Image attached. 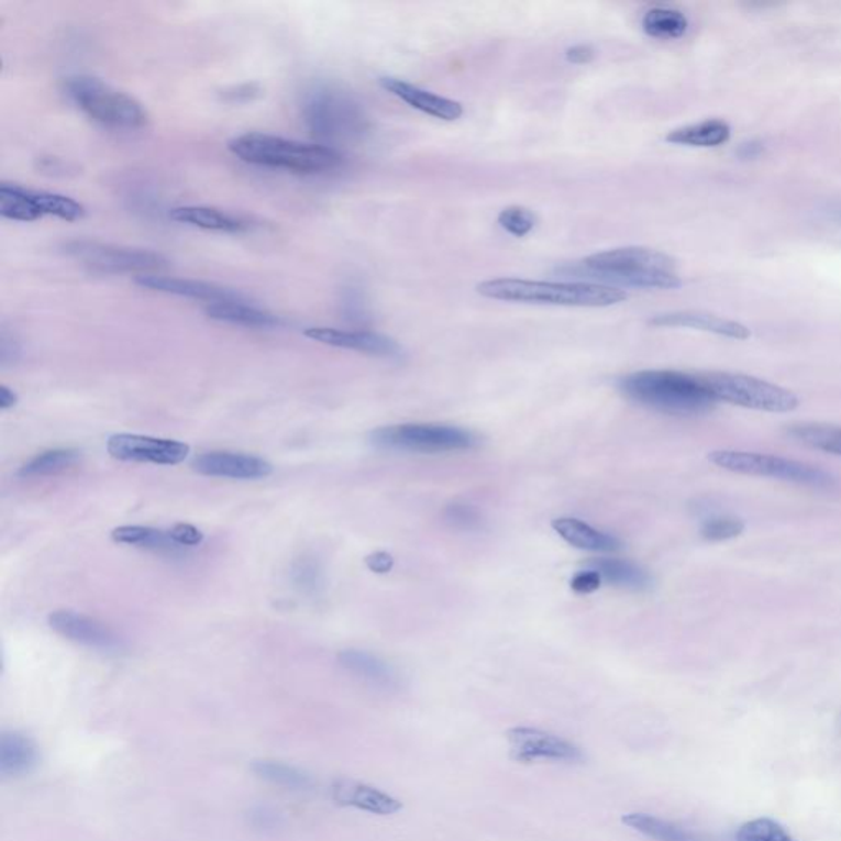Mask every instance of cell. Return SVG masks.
Listing matches in <instances>:
<instances>
[{
  "instance_id": "6da1fadb",
  "label": "cell",
  "mask_w": 841,
  "mask_h": 841,
  "mask_svg": "<svg viewBox=\"0 0 841 841\" xmlns=\"http://www.w3.org/2000/svg\"><path fill=\"white\" fill-rule=\"evenodd\" d=\"M484 298L523 305L565 306V308H608L628 298L615 286L591 281H536L497 278L477 285Z\"/></svg>"
},
{
  "instance_id": "7a4b0ae2",
  "label": "cell",
  "mask_w": 841,
  "mask_h": 841,
  "mask_svg": "<svg viewBox=\"0 0 841 841\" xmlns=\"http://www.w3.org/2000/svg\"><path fill=\"white\" fill-rule=\"evenodd\" d=\"M585 275L615 288L674 289L683 285L676 262L648 247H621L598 252L580 264Z\"/></svg>"
},
{
  "instance_id": "3957f363",
  "label": "cell",
  "mask_w": 841,
  "mask_h": 841,
  "mask_svg": "<svg viewBox=\"0 0 841 841\" xmlns=\"http://www.w3.org/2000/svg\"><path fill=\"white\" fill-rule=\"evenodd\" d=\"M232 155L248 165L283 169L296 175H322L334 171L344 163L337 148L321 143H305L277 135L248 132L229 142Z\"/></svg>"
},
{
  "instance_id": "277c9868",
  "label": "cell",
  "mask_w": 841,
  "mask_h": 841,
  "mask_svg": "<svg viewBox=\"0 0 841 841\" xmlns=\"http://www.w3.org/2000/svg\"><path fill=\"white\" fill-rule=\"evenodd\" d=\"M620 390L634 403L670 414H699L717 401L701 375L676 370H643L621 378Z\"/></svg>"
},
{
  "instance_id": "5b68a950",
  "label": "cell",
  "mask_w": 841,
  "mask_h": 841,
  "mask_svg": "<svg viewBox=\"0 0 841 841\" xmlns=\"http://www.w3.org/2000/svg\"><path fill=\"white\" fill-rule=\"evenodd\" d=\"M302 121L312 137L331 148L337 143L358 141L370 128L361 102L332 85H318L306 92Z\"/></svg>"
},
{
  "instance_id": "8992f818",
  "label": "cell",
  "mask_w": 841,
  "mask_h": 841,
  "mask_svg": "<svg viewBox=\"0 0 841 841\" xmlns=\"http://www.w3.org/2000/svg\"><path fill=\"white\" fill-rule=\"evenodd\" d=\"M69 101L96 124L112 131H141L150 122L141 101L95 76L66 79Z\"/></svg>"
},
{
  "instance_id": "52a82bcc",
  "label": "cell",
  "mask_w": 841,
  "mask_h": 841,
  "mask_svg": "<svg viewBox=\"0 0 841 841\" xmlns=\"http://www.w3.org/2000/svg\"><path fill=\"white\" fill-rule=\"evenodd\" d=\"M701 378L717 403L724 401L734 407L766 413H790L800 405L799 397L787 388L750 375L718 372L701 375Z\"/></svg>"
},
{
  "instance_id": "ba28073f",
  "label": "cell",
  "mask_w": 841,
  "mask_h": 841,
  "mask_svg": "<svg viewBox=\"0 0 841 841\" xmlns=\"http://www.w3.org/2000/svg\"><path fill=\"white\" fill-rule=\"evenodd\" d=\"M370 442L378 449L398 452H439L467 451L478 445V438L467 429L447 424H398L387 425L372 432Z\"/></svg>"
},
{
  "instance_id": "9c48e42d",
  "label": "cell",
  "mask_w": 841,
  "mask_h": 841,
  "mask_svg": "<svg viewBox=\"0 0 841 841\" xmlns=\"http://www.w3.org/2000/svg\"><path fill=\"white\" fill-rule=\"evenodd\" d=\"M708 461L733 474L776 478V480L809 485V487L826 488L833 484L832 475L820 471L819 467H814L806 462L779 457V455L721 449V451L710 452Z\"/></svg>"
},
{
  "instance_id": "30bf717a",
  "label": "cell",
  "mask_w": 841,
  "mask_h": 841,
  "mask_svg": "<svg viewBox=\"0 0 841 841\" xmlns=\"http://www.w3.org/2000/svg\"><path fill=\"white\" fill-rule=\"evenodd\" d=\"M66 254L76 262L102 275H159L168 268V261L158 252L122 247L96 241H75L65 245Z\"/></svg>"
},
{
  "instance_id": "8fae6325",
  "label": "cell",
  "mask_w": 841,
  "mask_h": 841,
  "mask_svg": "<svg viewBox=\"0 0 841 841\" xmlns=\"http://www.w3.org/2000/svg\"><path fill=\"white\" fill-rule=\"evenodd\" d=\"M510 743L511 757L517 763L531 764L540 761L550 763L577 764L584 761V753L577 744L530 727H514L505 733Z\"/></svg>"
},
{
  "instance_id": "7c38bea8",
  "label": "cell",
  "mask_w": 841,
  "mask_h": 841,
  "mask_svg": "<svg viewBox=\"0 0 841 841\" xmlns=\"http://www.w3.org/2000/svg\"><path fill=\"white\" fill-rule=\"evenodd\" d=\"M189 451L191 449L185 442L150 438V435L114 434L108 441V452L111 457L124 462L178 465L186 461Z\"/></svg>"
},
{
  "instance_id": "4fadbf2b",
  "label": "cell",
  "mask_w": 841,
  "mask_h": 841,
  "mask_svg": "<svg viewBox=\"0 0 841 841\" xmlns=\"http://www.w3.org/2000/svg\"><path fill=\"white\" fill-rule=\"evenodd\" d=\"M48 624L65 640L92 648V650L112 653L122 648L121 638L111 628L88 615L76 613L71 610L53 611L48 617Z\"/></svg>"
},
{
  "instance_id": "5bb4252c",
  "label": "cell",
  "mask_w": 841,
  "mask_h": 841,
  "mask_svg": "<svg viewBox=\"0 0 841 841\" xmlns=\"http://www.w3.org/2000/svg\"><path fill=\"white\" fill-rule=\"evenodd\" d=\"M192 468L206 477L234 478V480H257L274 472L270 462L241 452L212 451L198 455Z\"/></svg>"
},
{
  "instance_id": "9a60e30c",
  "label": "cell",
  "mask_w": 841,
  "mask_h": 841,
  "mask_svg": "<svg viewBox=\"0 0 841 841\" xmlns=\"http://www.w3.org/2000/svg\"><path fill=\"white\" fill-rule=\"evenodd\" d=\"M305 335L319 344L347 348L375 357L400 358L403 351L400 344L388 335L370 331H347L335 328H308Z\"/></svg>"
},
{
  "instance_id": "2e32d148",
  "label": "cell",
  "mask_w": 841,
  "mask_h": 841,
  "mask_svg": "<svg viewBox=\"0 0 841 841\" xmlns=\"http://www.w3.org/2000/svg\"><path fill=\"white\" fill-rule=\"evenodd\" d=\"M380 86L385 91L407 102L408 106L422 112V114L432 115V118L441 119V121L454 122L464 114L461 102L425 91V89L418 88V86L403 81V79L384 76L380 78Z\"/></svg>"
},
{
  "instance_id": "e0dca14e",
  "label": "cell",
  "mask_w": 841,
  "mask_h": 841,
  "mask_svg": "<svg viewBox=\"0 0 841 841\" xmlns=\"http://www.w3.org/2000/svg\"><path fill=\"white\" fill-rule=\"evenodd\" d=\"M135 283L150 291L165 292V295L181 296V298L198 299L206 305L214 302L234 301L245 299L241 292L232 291L224 286L214 283L188 280V278L166 277V275H143L135 278Z\"/></svg>"
},
{
  "instance_id": "ac0fdd59",
  "label": "cell",
  "mask_w": 841,
  "mask_h": 841,
  "mask_svg": "<svg viewBox=\"0 0 841 841\" xmlns=\"http://www.w3.org/2000/svg\"><path fill=\"white\" fill-rule=\"evenodd\" d=\"M331 796L339 806L352 807L374 816H395L403 810V804L400 800L358 781H334L331 786Z\"/></svg>"
},
{
  "instance_id": "d6986e66",
  "label": "cell",
  "mask_w": 841,
  "mask_h": 841,
  "mask_svg": "<svg viewBox=\"0 0 841 841\" xmlns=\"http://www.w3.org/2000/svg\"><path fill=\"white\" fill-rule=\"evenodd\" d=\"M651 324L657 328H687L696 331L710 332L721 337L746 341L751 337V331L746 325L731 319L720 318L717 314L701 311H674L656 316L651 319Z\"/></svg>"
},
{
  "instance_id": "ffe728a7",
  "label": "cell",
  "mask_w": 841,
  "mask_h": 841,
  "mask_svg": "<svg viewBox=\"0 0 841 841\" xmlns=\"http://www.w3.org/2000/svg\"><path fill=\"white\" fill-rule=\"evenodd\" d=\"M169 218L179 224L191 225L202 231L222 232V234H242L252 228L242 215L211 208V206H179L171 209Z\"/></svg>"
},
{
  "instance_id": "44dd1931",
  "label": "cell",
  "mask_w": 841,
  "mask_h": 841,
  "mask_svg": "<svg viewBox=\"0 0 841 841\" xmlns=\"http://www.w3.org/2000/svg\"><path fill=\"white\" fill-rule=\"evenodd\" d=\"M38 764V748L20 731H5L0 737V774L19 777L32 773Z\"/></svg>"
},
{
  "instance_id": "7402d4cb",
  "label": "cell",
  "mask_w": 841,
  "mask_h": 841,
  "mask_svg": "<svg viewBox=\"0 0 841 841\" xmlns=\"http://www.w3.org/2000/svg\"><path fill=\"white\" fill-rule=\"evenodd\" d=\"M206 316L225 324L242 325L252 329H272L280 325V319L265 309L255 308L247 299L214 302L206 305Z\"/></svg>"
},
{
  "instance_id": "603a6c76",
  "label": "cell",
  "mask_w": 841,
  "mask_h": 841,
  "mask_svg": "<svg viewBox=\"0 0 841 841\" xmlns=\"http://www.w3.org/2000/svg\"><path fill=\"white\" fill-rule=\"evenodd\" d=\"M553 530L571 546L591 553H613L620 550L621 543L610 534L595 530L590 524L575 518H557L553 521Z\"/></svg>"
},
{
  "instance_id": "cb8c5ba5",
  "label": "cell",
  "mask_w": 841,
  "mask_h": 841,
  "mask_svg": "<svg viewBox=\"0 0 841 841\" xmlns=\"http://www.w3.org/2000/svg\"><path fill=\"white\" fill-rule=\"evenodd\" d=\"M19 192L36 219H42L43 215H53V218L62 219V221L75 222L86 215L85 206L76 199L69 198V196L58 195V192L35 191V189L23 188L20 185Z\"/></svg>"
},
{
  "instance_id": "d4e9b609",
  "label": "cell",
  "mask_w": 841,
  "mask_h": 841,
  "mask_svg": "<svg viewBox=\"0 0 841 841\" xmlns=\"http://www.w3.org/2000/svg\"><path fill=\"white\" fill-rule=\"evenodd\" d=\"M339 663L348 673L374 686L394 687L397 684V674L380 657L358 650H345L339 653Z\"/></svg>"
},
{
  "instance_id": "484cf974",
  "label": "cell",
  "mask_w": 841,
  "mask_h": 841,
  "mask_svg": "<svg viewBox=\"0 0 841 841\" xmlns=\"http://www.w3.org/2000/svg\"><path fill=\"white\" fill-rule=\"evenodd\" d=\"M731 129L720 119H708L699 124L686 125L667 134L666 141L674 145L713 148L730 141Z\"/></svg>"
},
{
  "instance_id": "4316f807",
  "label": "cell",
  "mask_w": 841,
  "mask_h": 841,
  "mask_svg": "<svg viewBox=\"0 0 841 841\" xmlns=\"http://www.w3.org/2000/svg\"><path fill=\"white\" fill-rule=\"evenodd\" d=\"M787 435L806 447L841 457V425L829 422H796L787 425Z\"/></svg>"
},
{
  "instance_id": "83f0119b",
  "label": "cell",
  "mask_w": 841,
  "mask_h": 841,
  "mask_svg": "<svg viewBox=\"0 0 841 841\" xmlns=\"http://www.w3.org/2000/svg\"><path fill=\"white\" fill-rule=\"evenodd\" d=\"M591 571H597L601 578L615 587L643 591L651 587V577L640 565L623 560H597L591 562Z\"/></svg>"
},
{
  "instance_id": "f1b7e54d",
  "label": "cell",
  "mask_w": 841,
  "mask_h": 841,
  "mask_svg": "<svg viewBox=\"0 0 841 841\" xmlns=\"http://www.w3.org/2000/svg\"><path fill=\"white\" fill-rule=\"evenodd\" d=\"M621 822L628 829L634 830V832L641 833V836L653 841H701L699 837L694 836L689 830L660 819V817L650 816V814H627V816L621 817Z\"/></svg>"
},
{
  "instance_id": "f546056e",
  "label": "cell",
  "mask_w": 841,
  "mask_h": 841,
  "mask_svg": "<svg viewBox=\"0 0 841 841\" xmlns=\"http://www.w3.org/2000/svg\"><path fill=\"white\" fill-rule=\"evenodd\" d=\"M112 541L118 544L156 551V553H178L182 547L175 544L168 531L150 527H119L111 533Z\"/></svg>"
},
{
  "instance_id": "4dcf8cb0",
  "label": "cell",
  "mask_w": 841,
  "mask_h": 841,
  "mask_svg": "<svg viewBox=\"0 0 841 841\" xmlns=\"http://www.w3.org/2000/svg\"><path fill=\"white\" fill-rule=\"evenodd\" d=\"M644 33L660 40H677L686 35L689 20L680 10L670 7H654L641 20Z\"/></svg>"
},
{
  "instance_id": "1f68e13d",
  "label": "cell",
  "mask_w": 841,
  "mask_h": 841,
  "mask_svg": "<svg viewBox=\"0 0 841 841\" xmlns=\"http://www.w3.org/2000/svg\"><path fill=\"white\" fill-rule=\"evenodd\" d=\"M81 457V452L76 449H52L30 458L20 467L19 475L23 478L48 477L59 472L68 471Z\"/></svg>"
},
{
  "instance_id": "d6a6232c",
  "label": "cell",
  "mask_w": 841,
  "mask_h": 841,
  "mask_svg": "<svg viewBox=\"0 0 841 841\" xmlns=\"http://www.w3.org/2000/svg\"><path fill=\"white\" fill-rule=\"evenodd\" d=\"M255 776L277 786L292 790H306L312 786V777L298 767L280 763V761L258 760L252 763Z\"/></svg>"
},
{
  "instance_id": "836d02e7",
  "label": "cell",
  "mask_w": 841,
  "mask_h": 841,
  "mask_svg": "<svg viewBox=\"0 0 841 841\" xmlns=\"http://www.w3.org/2000/svg\"><path fill=\"white\" fill-rule=\"evenodd\" d=\"M737 841H796L776 820L761 817L740 827Z\"/></svg>"
},
{
  "instance_id": "e575fe53",
  "label": "cell",
  "mask_w": 841,
  "mask_h": 841,
  "mask_svg": "<svg viewBox=\"0 0 841 841\" xmlns=\"http://www.w3.org/2000/svg\"><path fill=\"white\" fill-rule=\"evenodd\" d=\"M498 224L513 237H527L538 224L536 214L523 206H510L498 214Z\"/></svg>"
},
{
  "instance_id": "d590c367",
  "label": "cell",
  "mask_w": 841,
  "mask_h": 841,
  "mask_svg": "<svg viewBox=\"0 0 841 841\" xmlns=\"http://www.w3.org/2000/svg\"><path fill=\"white\" fill-rule=\"evenodd\" d=\"M292 580L305 594H318L322 587V571L311 557H301L292 565Z\"/></svg>"
},
{
  "instance_id": "8d00e7d4",
  "label": "cell",
  "mask_w": 841,
  "mask_h": 841,
  "mask_svg": "<svg viewBox=\"0 0 841 841\" xmlns=\"http://www.w3.org/2000/svg\"><path fill=\"white\" fill-rule=\"evenodd\" d=\"M743 531L744 523L738 518H711V520L705 521L700 534L704 540L720 543V541L741 536Z\"/></svg>"
},
{
  "instance_id": "74e56055",
  "label": "cell",
  "mask_w": 841,
  "mask_h": 841,
  "mask_svg": "<svg viewBox=\"0 0 841 841\" xmlns=\"http://www.w3.org/2000/svg\"><path fill=\"white\" fill-rule=\"evenodd\" d=\"M445 520L461 530H475L480 524V514L468 505H451L445 510Z\"/></svg>"
},
{
  "instance_id": "f35d334b",
  "label": "cell",
  "mask_w": 841,
  "mask_h": 841,
  "mask_svg": "<svg viewBox=\"0 0 841 841\" xmlns=\"http://www.w3.org/2000/svg\"><path fill=\"white\" fill-rule=\"evenodd\" d=\"M168 533L179 547H196L204 541L202 531L189 523L175 524Z\"/></svg>"
},
{
  "instance_id": "ab89813d",
  "label": "cell",
  "mask_w": 841,
  "mask_h": 841,
  "mask_svg": "<svg viewBox=\"0 0 841 841\" xmlns=\"http://www.w3.org/2000/svg\"><path fill=\"white\" fill-rule=\"evenodd\" d=\"M571 587L577 594H594L601 587V575L597 571L578 572L572 578Z\"/></svg>"
},
{
  "instance_id": "60d3db41",
  "label": "cell",
  "mask_w": 841,
  "mask_h": 841,
  "mask_svg": "<svg viewBox=\"0 0 841 841\" xmlns=\"http://www.w3.org/2000/svg\"><path fill=\"white\" fill-rule=\"evenodd\" d=\"M365 565L372 572H375V574H388L394 568L395 560L391 554L385 553V551H377V553L368 554L365 557Z\"/></svg>"
},
{
  "instance_id": "b9f144b4",
  "label": "cell",
  "mask_w": 841,
  "mask_h": 841,
  "mask_svg": "<svg viewBox=\"0 0 841 841\" xmlns=\"http://www.w3.org/2000/svg\"><path fill=\"white\" fill-rule=\"evenodd\" d=\"M595 58V49L588 45H575L565 52V59L572 65H587Z\"/></svg>"
},
{
  "instance_id": "7bdbcfd3",
  "label": "cell",
  "mask_w": 841,
  "mask_h": 841,
  "mask_svg": "<svg viewBox=\"0 0 841 841\" xmlns=\"http://www.w3.org/2000/svg\"><path fill=\"white\" fill-rule=\"evenodd\" d=\"M16 401H19V395H16L15 391L10 390L5 385H2V387H0V408H2L3 411L10 410V408L15 407Z\"/></svg>"
}]
</instances>
